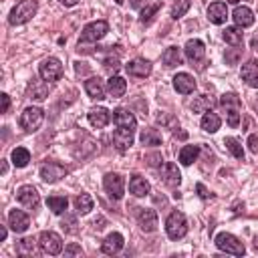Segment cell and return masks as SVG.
Wrapping results in <instances>:
<instances>
[{
    "instance_id": "6da1fadb",
    "label": "cell",
    "mask_w": 258,
    "mask_h": 258,
    "mask_svg": "<svg viewBox=\"0 0 258 258\" xmlns=\"http://www.w3.org/2000/svg\"><path fill=\"white\" fill-rule=\"evenodd\" d=\"M36 10H38V2L36 0H20L14 8H12V12H10V24H24V22H28L34 14H36Z\"/></svg>"
},
{
    "instance_id": "7a4b0ae2",
    "label": "cell",
    "mask_w": 258,
    "mask_h": 258,
    "mask_svg": "<svg viewBox=\"0 0 258 258\" xmlns=\"http://www.w3.org/2000/svg\"><path fill=\"white\" fill-rule=\"evenodd\" d=\"M165 232H167V236H169L171 240H179V238H183V236L187 234V222H185V216H183L181 212L173 210V212L167 216V220H165Z\"/></svg>"
},
{
    "instance_id": "3957f363",
    "label": "cell",
    "mask_w": 258,
    "mask_h": 258,
    "mask_svg": "<svg viewBox=\"0 0 258 258\" xmlns=\"http://www.w3.org/2000/svg\"><path fill=\"white\" fill-rule=\"evenodd\" d=\"M216 246L222 250V252H226V254H234V256H244V252H246V248H244V244L234 236V234H228V232H222V234H218L216 236Z\"/></svg>"
},
{
    "instance_id": "277c9868",
    "label": "cell",
    "mask_w": 258,
    "mask_h": 258,
    "mask_svg": "<svg viewBox=\"0 0 258 258\" xmlns=\"http://www.w3.org/2000/svg\"><path fill=\"white\" fill-rule=\"evenodd\" d=\"M38 75H40V79H44V81H48V83L58 81V79L62 77V64H60V60L54 58V56L44 58V60L40 62V67H38Z\"/></svg>"
},
{
    "instance_id": "5b68a950",
    "label": "cell",
    "mask_w": 258,
    "mask_h": 258,
    "mask_svg": "<svg viewBox=\"0 0 258 258\" xmlns=\"http://www.w3.org/2000/svg\"><path fill=\"white\" fill-rule=\"evenodd\" d=\"M42 119H44V113H42L40 107H26L22 111V115H20V127L24 131L32 133V131H36L40 127Z\"/></svg>"
},
{
    "instance_id": "8992f818",
    "label": "cell",
    "mask_w": 258,
    "mask_h": 258,
    "mask_svg": "<svg viewBox=\"0 0 258 258\" xmlns=\"http://www.w3.org/2000/svg\"><path fill=\"white\" fill-rule=\"evenodd\" d=\"M113 121H115V125H117V131H123V133H135V129H137V119H135V115L131 113V111H127V109H115L113 111Z\"/></svg>"
},
{
    "instance_id": "52a82bcc",
    "label": "cell",
    "mask_w": 258,
    "mask_h": 258,
    "mask_svg": "<svg viewBox=\"0 0 258 258\" xmlns=\"http://www.w3.org/2000/svg\"><path fill=\"white\" fill-rule=\"evenodd\" d=\"M109 32V24L105 20H95V22H89L83 32H81V42H97L101 40L105 34Z\"/></svg>"
},
{
    "instance_id": "ba28073f",
    "label": "cell",
    "mask_w": 258,
    "mask_h": 258,
    "mask_svg": "<svg viewBox=\"0 0 258 258\" xmlns=\"http://www.w3.org/2000/svg\"><path fill=\"white\" fill-rule=\"evenodd\" d=\"M38 244H40L42 252H46V254H58L62 250V238L56 232H50V230L40 232Z\"/></svg>"
},
{
    "instance_id": "9c48e42d",
    "label": "cell",
    "mask_w": 258,
    "mask_h": 258,
    "mask_svg": "<svg viewBox=\"0 0 258 258\" xmlns=\"http://www.w3.org/2000/svg\"><path fill=\"white\" fill-rule=\"evenodd\" d=\"M69 173V169L62 165V163H56V161H46L42 167H40V179L46 181V183H54L58 181L60 177H64Z\"/></svg>"
},
{
    "instance_id": "30bf717a",
    "label": "cell",
    "mask_w": 258,
    "mask_h": 258,
    "mask_svg": "<svg viewBox=\"0 0 258 258\" xmlns=\"http://www.w3.org/2000/svg\"><path fill=\"white\" fill-rule=\"evenodd\" d=\"M103 185H105V191L113 198V200H121L123 198V191H125V181L119 173H107L103 177Z\"/></svg>"
},
{
    "instance_id": "8fae6325",
    "label": "cell",
    "mask_w": 258,
    "mask_h": 258,
    "mask_svg": "<svg viewBox=\"0 0 258 258\" xmlns=\"http://www.w3.org/2000/svg\"><path fill=\"white\" fill-rule=\"evenodd\" d=\"M16 200L22 206L30 208V210H36L38 204H40V196H38V191H36L34 185H20L18 191H16Z\"/></svg>"
},
{
    "instance_id": "7c38bea8",
    "label": "cell",
    "mask_w": 258,
    "mask_h": 258,
    "mask_svg": "<svg viewBox=\"0 0 258 258\" xmlns=\"http://www.w3.org/2000/svg\"><path fill=\"white\" fill-rule=\"evenodd\" d=\"M8 226L12 228V232L22 234V232L28 230V226H30V218H28V214L22 212V210H12V212L8 214Z\"/></svg>"
},
{
    "instance_id": "4fadbf2b",
    "label": "cell",
    "mask_w": 258,
    "mask_h": 258,
    "mask_svg": "<svg viewBox=\"0 0 258 258\" xmlns=\"http://www.w3.org/2000/svg\"><path fill=\"white\" fill-rule=\"evenodd\" d=\"M161 179H163V183L167 187H177L179 181H181V173H179L177 165L175 163H169V161L163 163V167H161Z\"/></svg>"
},
{
    "instance_id": "5bb4252c",
    "label": "cell",
    "mask_w": 258,
    "mask_h": 258,
    "mask_svg": "<svg viewBox=\"0 0 258 258\" xmlns=\"http://www.w3.org/2000/svg\"><path fill=\"white\" fill-rule=\"evenodd\" d=\"M137 222L143 232H153L157 228V214L151 208H141L137 214Z\"/></svg>"
},
{
    "instance_id": "9a60e30c",
    "label": "cell",
    "mask_w": 258,
    "mask_h": 258,
    "mask_svg": "<svg viewBox=\"0 0 258 258\" xmlns=\"http://www.w3.org/2000/svg\"><path fill=\"white\" fill-rule=\"evenodd\" d=\"M183 50H185V56H187L189 62H200V60L204 58V54H206V46H204V42L198 40V38L187 40Z\"/></svg>"
},
{
    "instance_id": "2e32d148",
    "label": "cell",
    "mask_w": 258,
    "mask_h": 258,
    "mask_svg": "<svg viewBox=\"0 0 258 258\" xmlns=\"http://www.w3.org/2000/svg\"><path fill=\"white\" fill-rule=\"evenodd\" d=\"M173 87H175L177 93L189 95V93H194V89H196V81H194V77H191L189 73H177V75L173 77Z\"/></svg>"
},
{
    "instance_id": "e0dca14e",
    "label": "cell",
    "mask_w": 258,
    "mask_h": 258,
    "mask_svg": "<svg viewBox=\"0 0 258 258\" xmlns=\"http://www.w3.org/2000/svg\"><path fill=\"white\" fill-rule=\"evenodd\" d=\"M125 69H127L129 75H133V77H141V79H145V77L151 75V62L145 60V58H133Z\"/></svg>"
},
{
    "instance_id": "ac0fdd59",
    "label": "cell",
    "mask_w": 258,
    "mask_h": 258,
    "mask_svg": "<svg viewBox=\"0 0 258 258\" xmlns=\"http://www.w3.org/2000/svg\"><path fill=\"white\" fill-rule=\"evenodd\" d=\"M87 117H89V123H91L93 127H97V129L107 127L109 121H111V115H109V111H107L105 107H95V109H91Z\"/></svg>"
},
{
    "instance_id": "d6986e66",
    "label": "cell",
    "mask_w": 258,
    "mask_h": 258,
    "mask_svg": "<svg viewBox=\"0 0 258 258\" xmlns=\"http://www.w3.org/2000/svg\"><path fill=\"white\" fill-rule=\"evenodd\" d=\"M208 18L214 24H224L228 18V6L224 2H212L208 6Z\"/></svg>"
},
{
    "instance_id": "ffe728a7",
    "label": "cell",
    "mask_w": 258,
    "mask_h": 258,
    "mask_svg": "<svg viewBox=\"0 0 258 258\" xmlns=\"http://www.w3.org/2000/svg\"><path fill=\"white\" fill-rule=\"evenodd\" d=\"M232 18H234V22L240 28H246V26H252L254 24V12L248 6H236Z\"/></svg>"
},
{
    "instance_id": "44dd1931",
    "label": "cell",
    "mask_w": 258,
    "mask_h": 258,
    "mask_svg": "<svg viewBox=\"0 0 258 258\" xmlns=\"http://www.w3.org/2000/svg\"><path fill=\"white\" fill-rule=\"evenodd\" d=\"M85 91H87V95H89L91 99H97V101L105 99V87H103V81H101L99 77L87 79V81H85Z\"/></svg>"
},
{
    "instance_id": "7402d4cb",
    "label": "cell",
    "mask_w": 258,
    "mask_h": 258,
    "mask_svg": "<svg viewBox=\"0 0 258 258\" xmlns=\"http://www.w3.org/2000/svg\"><path fill=\"white\" fill-rule=\"evenodd\" d=\"M123 236L119 234V232H113V234H109L105 240H103V244H101V250L105 252V254H117L121 248H123Z\"/></svg>"
},
{
    "instance_id": "603a6c76",
    "label": "cell",
    "mask_w": 258,
    "mask_h": 258,
    "mask_svg": "<svg viewBox=\"0 0 258 258\" xmlns=\"http://www.w3.org/2000/svg\"><path fill=\"white\" fill-rule=\"evenodd\" d=\"M28 97L32 99V101H44L46 97H48V83L42 79V81H36V79H32V83H30V87H28Z\"/></svg>"
},
{
    "instance_id": "cb8c5ba5",
    "label": "cell",
    "mask_w": 258,
    "mask_h": 258,
    "mask_svg": "<svg viewBox=\"0 0 258 258\" xmlns=\"http://www.w3.org/2000/svg\"><path fill=\"white\" fill-rule=\"evenodd\" d=\"M242 79L246 81L248 87H258V62L256 60H248L246 64H242Z\"/></svg>"
},
{
    "instance_id": "d4e9b609",
    "label": "cell",
    "mask_w": 258,
    "mask_h": 258,
    "mask_svg": "<svg viewBox=\"0 0 258 258\" xmlns=\"http://www.w3.org/2000/svg\"><path fill=\"white\" fill-rule=\"evenodd\" d=\"M129 191H131L133 196H137V198L147 196V194H149V183H147V179L141 177V175H131V179H129Z\"/></svg>"
},
{
    "instance_id": "484cf974",
    "label": "cell",
    "mask_w": 258,
    "mask_h": 258,
    "mask_svg": "<svg viewBox=\"0 0 258 258\" xmlns=\"http://www.w3.org/2000/svg\"><path fill=\"white\" fill-rule=\"evenodd\" d=\"M107 91L111 97H123L125 91H127V83L123 77H117V75H111V79L107 81Z\"/></svg>"
},
{
    "instance_id": "4316f807",
    "label": "cell",
    "mask_w": 258,
    "mask_h": 258,
    "mask_svg": "<svg viewBox=\"0 0 258 258\" xmlns=\"http://www.w3.org/2000/svg\"><path fill=\"white\" fill-rule=\"evenodd\" d=\"M202 129L204 131H208V133H216L218 129H220V125H222V119L216 115V113H212V111H206L204 113V117H202Z\"/></svg>"
},
{
    "instance_id": "83f0119b",
    "label": "cell",
    "mask_w": 258,
    "mask_h": 258,
    "mask_svg": "<svg viewBox=\"0 0 258 258\" xmlns=\"http://www.w3.org/2000/svg\"><path fill=\"white\" fill-rule=\"evenodd\" d=\"M200 155V145H183L179 149V163L181 165H191Z\"/></svg>"
},
{
    "instance_id": "f1b7e54d",
    "label": "cell",
    "mask_w": 258,
    "mask_h": 258,
    "mask_svg": "<svg viewBox=\"0 0 258 258\" xmlns=\"http://www.w3.org/2000/svg\"><path fill=\"white\" fill-rule=\"evenodd\" d=\"M159 8H161V2H159V0H147V2L143 4V8H141V16H139V20H141L143 24L151 22Z\"/></svg>"
},
{
    "instance_id": "f546056e",
    "label": "cell",
    "mask_w": 258,
    "mask_h": 258,
    "mask_svg": "<svg viewBox=\"0 0 258 258\" xmlns=\"http://www.w3.org/2000/svg\"><path fill=\"white\" fill-rule=\"evenodd\" d=\"M113 145L117 151H127L133 145V135L131 133H123V131H115L113 133Z\"/></svg>"
},
{
    "instance_id": "4dcf8cb0",
    "label": "cell",
    "mask_w": 258,
    "mask_h": 258,
    "mask_svg": "<svg viewBox=\"0 0 258 258\" xmlns=\"http://www.w3.org/2000/svg\"><path fill=\"white\" fill-rule=\"evenodd\" d=\"M161 60H163V64L169 67V69L181 64V52H179V48H177V46H169V48H165L163 54H161Z\"/></svg>"
},
{
    "instance_id": "1f68e13d",
    "label": "cell",
    "mask_w": 258,
    "mask_h": 258,
    "mask_svg": "<svg viewBox=\"0 0 258 258\" xmlns=\"http://www.w3.org/2000/svg\"><path fill=\"white\" fill-rule=\"evenodd\" d=\"M191 111L194 113H206V111H210L212 107H214V99L210 97V95H200V97H196L194 101H191Z\"/></svg>"
},
{
    "instance_id": "d6a6232c",
    "label": "cell",
    "mask_w": 258,
    "mask_h": 258,
    "mask_svg": "<svg viewBox=\"0 0 258 258\" xmlns=\"http://www.w3.org/2000/svg\"><path fill=\"white\" fill-rule=\"evenodd\" d=\"M139 139H141V143H143V145H149V147L161 145V133H159L157 129H151V127L143 129V131H141V135H139Z\"/></svg>"
},
{
    "instance_id": "836d02e7",
    "label": "cell",
    "mask_w": 258,
    "mask_h": 258,
    "mask_svg": "<svg viewBox=\"0 0 258 258\" xmlns=\"http://www.w3.org/2000/svg\"><path fill=\"white\" fill-rule=\"evenodd\" d=\"M46 206L52 210V214L60 216V214L67 212V208H69V200H67L64 196H50V198L46 200Z\"/></svg>"
},
{
    "instance_id": "e575fe53",
    "label": "cell",
    "mask_w": 258,
    "mask_h": 258,
    "mask_svg": "<svg viewBox=\"0 0 258 258\" xmlns=\"http://www.w3.org/2000/svg\"><path fill=\"white\" fill-rule=\"evenodd\" d=\"M30 161V151L26 147H14L12 149V163L16 167H26Z\"/></svg>"
},
{
    "instance_id": "d590c367",
    "label": "cell",
    "mask_w": 258,
    "mask_h": 258,
    "mask_svg": "<svg viewBox=\"0 0 258 258\" xmlns=\"http://www.w3.org/2000/svg\"><path fill=\"white\" fill-rule=\"evenodd\" d=\"M224 40L232 46H240L242 44V28L240 26H228L224 30Z\"/></svg>"
},
{
    "instance_id": "8d00e7d4",
    "label": "cell",
    "mask_w": 258,
    "mask_h": 258,
    "mask_svg": "<svg viewBox=\"0 0 258 258\" xmlns=\"http://www.w3.org/2000/svg\"><path fill=\"white\" fill-rule=\"evenodd\" d=\"M75 206H77V212L85 216V214H89L93 210V198L89 194H79L75 198Z\"/></svg>"
},
{
    "instance_id": "74e56055",
    "label": "cell",
    "mask_w": 258,
    "mask_h": 258,
    "mask_svg": "<svg viewBox=\"0 0 258 258\" xmlns=\"http://www.w3.org/2000/svg\"><path fill=\"white\" fill-rule=\"evenodd\" d=\"M224 145L226 149L236 157V159H244V149H242V143L236 139V137H226L224 139Z\"/></svg>"
},
{
    "instance_id": "f35d334b",
    "label": "cell",
    "mask_w": 258,
    "mask_h": 258,
    "mask_svg": "<svg viewBox=\"0 0 258 258\" xmlns=\"http://www.w3.org/2000/svg\"><path fill=\"white\" fill-rule=\"evenodd\" d=\"M191 6V0H173V6H171V18H181Z\"/></svg>"
},
{
    "instance_id": "ab89813d",
    "label": "cell",
    "mask_w": 258,
    "mask_h": 258,
    "mask_svg": "<svg viewBox=\"0 0 258 258\" xmlns=\"http://www.w3.org/2000/svg\"><path fill=\"white\" fill-rule=\"evenodd\" d=\"M220 105L228 111V109H240V97L236 93H224L220 99Z\"/></svg>"
},
{
    "instance_id": "60d3db41",
    "label": "cell",
    "mask_w": 258,
    "mask_h": 258,
    "mask_svg": "<svg viewBox=\"0 0 258 258\" xmlns=\"http://www.w3.org/2000/svg\"><path fill=\"white\" fill-rule=\"evenodd\" d=\"M60 226H62V230L67 232V234H77V218L73 216V214H67L64 212V218H62V222H60Z\"/></svg>"
},
{
    "instance_id": "b9f144b4",
    "label": "cell",
    "mask_w": 258,
    "mask_h": 258,
    "mask_svg": "<svg viewBox=\"0 0 258 258\" xmlns=\"http://www.w3.org/2000/svg\"><path fill=\"white\" fill-rule=\"evenodd\" d=\"M18 252L20 254H34V240L32 238H24L18 242Z\"/></svg>"
},
{
    "instance_id": "7bdbcfd3",
    "label": "cell",
    "mask_w": 258,
    "mask_h": 258,
    "mask_svg": "<svg viewBox=\"0 0 258 258\" xmlns=\"http://www.w3.org/2000/svg\"><path fill=\"white\" fill-rule=\"evenodd\" d=\"M103 67L113 75V73H117V71L121 69V62H119V58H117V56H107V58L103 60Z\"/></svg>"
},
{
    "instance_id": "ee69618b",
    "label": "cell",
    "mask_w": 258,
    "mask_h": 258,
    "mask_svg": "<svg viewBox=\"0 0 258 258\" xmlns=\"http://www.w3.org/2000/svg\"><path fill=\"white\" fill-rule=\"evenodd\" d=\"M226 115H228V125L230 127H238V123H240V109H228Z\"/></svg>"
},
{
    "instance_id": "f6af8a7d",
    "label": "cell",
    "mask_w": 258,
    "mask_h": 258,
    "mask_svg": "<svg viewBox=\"0 0 258 258\" xmlns=\"http://www.w3.org/2000/svg\"><path fill=\"white\" fill-rule=\"evenodd\" d=\"M240 54H242V50H240V48H236V50H228V52L224 54L226 64H236V62H238V58H240Z\"/></svg>"
},
{
    "instance_id": "bcb514c9",
    "label": "cell",
    "mask_w": 258,
    "mask_h": 258,
    "mask_svg": "<svg viewBox=\"0 0 258 258\" xmlns=\"http://www.w3.org/2000/svg\"><path fill=\"white\" fill-rule=\"evenodd\" d=\"M145 161H147L151 167H159V165L163 163V157H161V153H149V155L145 157Z\"/></svg>"
},
{
    "instance_id": "7dc6e473",
    "label": "cell",
    "mask_w": 258,
    "mask_h": 258,
    "mask_svg": "<svg viewBox=\"0 0 258 258\" xmlns=\"http://www.w3.org/2000/svg\"><path fill=\"white\" fill-rule=\"evenodd\" d=\"M157 123H161V125H169V127H177V121L171 119L167 113H159V115H157Z\"/></svg>"
},
{
    "instance_id": "c3c4849f",
    "label": "cell",
    "mask_w": 258,
    "mask_h": 258,
    "mask_svg": "<svg viewBox=\"0 0 258 258\" xmlns=\"http://www.w3.org/2000/svg\"><path fill=\"white\" fill-rule=\"evenodd\" d=\"M196 189H198V194H200V198H202V200H208V198H212V194L208 191V187H206L204 183H198V185H196Z\"/></svg>"
},
{
    "instance_id": "681fc988",
    "label": "cell",
    "mask_w": 258,
    "mask_h": 258,
    "mask_svg": "<svg viewBox=\"0 0 258 258\" xmlns=\"http://www.w3.org/2000/svg\"><path fill=\"white\" fill-rule=\"evenodd\" d=\"M248 147H250L252 153H258V137L256 135H250L248 137Z\"/></svg>"
},
{
    "instance_id": "f907efd6",
    "label": "cell",
    "mask_w": 258,
    "mask_h": 258,
    "mask_svg": "<svg viewBox=\"0 0 258 258\" xmlns=\"http://www.w3.org/2000/svg\"><path fill=\"white\" fill-rule=\"evenodd\" d=\"M64 254H67V256H73V254H81V246H77V244H69V246L64 248Z\"/></svg>"
},
{
    "instance_id": "816d5d0a",
    "label": "cell",
    "mask_w": 258,
    "mask_h": 258,
    "mask_svg": "<svg viewBox=\"0 0 258 258\" xmlns=\"http://www.w3.org/2000/svg\"><path fill=\"white\" fill-rule=\"evenodd\" d=\"M0 99H2V113H8V107H10V97H8L6 93H2V95H0Z\"/></svg>"
},
{
    "instance_id": "f5cc1de1",
    "label": "cell",
    "mask_w": 258,
    "mask_h": 258,
    "mask_svg": "<svg viewBox=\"0 0 258 258\" xmlns=\"http://www.w3.org/2000/svg\"><path fill=\"white\" fill-rule=\"evenodd\" d=\"M147 0H129V4H131V8H141L143 4H145Z\"/></svg>"
},
{
    "instance_id": "db71d44e",
    "label": "cell",
    "mask_w": 258,
    "mask_h": 258,
    "mask_svg": "<svg viewBox=\"0 0 258 258\" xmlns=\"http://www.w3.org/2000/svg\"><path fill=\"white\" fill-rule=\"evenodd\" d=\"M58 2H60V4H64V6H75L79 0H58Z\"/></svg>"
},
{
    "instance_id": "11a10c76",
    "label": "cell",
    "mask_w": 258,
    "mask_h": 258,
    "mask_svg": "<svg viewBox=\"0 0 258 258\" xmlns=\"http://www.w3.org/2000/svg\"><path fill=\"white\" fill-rule=\"evenodd\" d=\"M103 224H105V220H103V218H99V220H95V226H97V228H103Z\"/></svg>"
},
{
    "instance_id": "9f6ffc18",
    "label": "cell",
    "mask_w": 258,
    "mask_h": 258,
    "mask_svg": "<svg viewBox=\"0 0 258 258\" xmlns=\"http://www.w3.org/2000/svg\"><path fill=\"white\" fill-rule=\"evenodd\" d=\"M0 240H6V228L4 226L0 228Z\"/></svg>"
},
{
    "instance_id": "6f0895ef",
    "label": "cell",
    "mask_w": 258,
    "mask_h": 258,
    "mask_svg": "<svg viewBox=\"0 0 258 258\" xmlns=\"http://www.w3.org/2000/svg\"><path fill=\"white\" fill-rule=\"evenodd\" d=\"M252 48H254V50H258V36H254V38H252Z\"/></svg>"
},
{
    "instance_id": "680465c9",
    "label": "cell",
    "mask_w": 258,
    "mask_h": 258,
    "mask_svg": "<svg viewBox=\"0 0 258 258\" xmlns=\"http://www.w3.org/2000/svg\"><path fill=\"white\" fill-rule=\"evenodd\" d=\"M8 171V163L6 161H2V173H6Z\"/></svg>"
},
{
    "instance_id": "91938a15",
    "label": "cell",
    "mask_w": 258,
    "mask_h": 258,
    "mask_svg": "<svg viewBox=\"0 0 258 258\" xmlns=\"http://www.w3.org/2000/svg\"><path fill=\"white\" fill-rule=\"evenodd\" d=\"M230 2H234V4H236V2H240V0H230Z\"/></svg>"
}]
</instances>
